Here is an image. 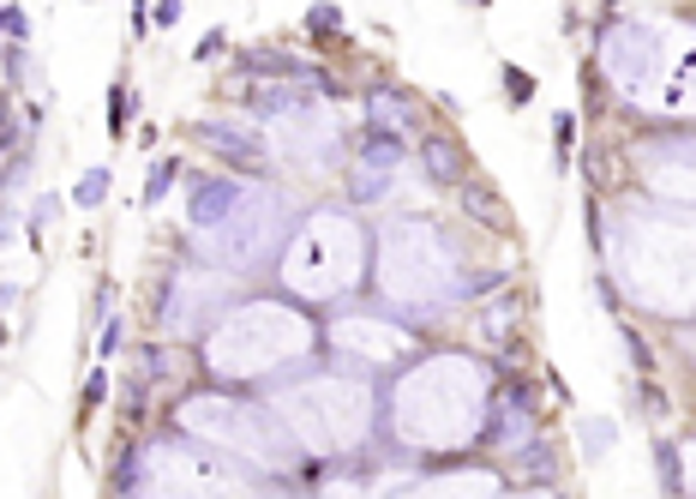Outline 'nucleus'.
<instances>
[{"label":"nucleus","mask_w":696,"mask_h":499,"mask_svg":"<svg viewBox=\"0 0 696 499\" xmlns=\"http://www.w3.org/2000/svg\"><path fill=\"white\" fill-rule=\"evenodd\" d=\"M54 211H61V199H54V193H42V199L31 204V234L49 229V223H54Z\"/></svg>","instance_id":"29"},{"label":"nucleus","mask_w":696,"mask_h":499,"mask_svg":"<svg viewBox=\"0 0 696 499\" xmlns=\"http://www.w3.org/2000/svg\"><path fill=\"white\" fill-rule=\"evenodd\" d=\"M7 144H12V109L0 114V151H7Z\"/></svg>","instance_id":"34"},{"label":"nucleus","mask_w":696,"mask_h":499,"mask_svg":"<svg viewBox=\"0 0 696 499\" xmlns=\"http://www.w3.org/2000/svg\"><path fill=\"white\" fill-rule=\"evenodd\" d=\"M102 199H109V169L97 163V169L79 174V187H72V204H79V211H97Z\"/></svg>","instance_id":"22"},{"label":"nucleus","mask_w":696,"mask_h":499,"mask_svg":"<svg viewBox=\"0 0 696 499\" xmlns=\"http://www.w3.org/2000/svg\"><path fill=\"white\" fill-rule=\"evenodd\" d=\"M174 428L229 451L234 463H246L264 481H301L306 451L294 446V433L271 403L234 398V391H192L186 403H174Z\"/></svg>","instance_id":"7"},{"label":"nucleus","mask_w":696,"mask_h":499,"mask_svg":"<svg viewBox=\"0 0 696 499\" xmlns=\"http://www.w3.org/2000/svg\"><path fill=\"white\" fill-rule=\"evenodd\" d=\"M246 193L241 174H199V181L186 187V229L192 234H211L222 217L234 211V199Z\"/></svg>","instance_id":"14"},{"label":"nucleus","mask_w":696,"mask_h":499,"mask_svg":"<svg viewBox=\"0 0 696 499\" xmlns=\"http://www.w3.org/2000/svg\"><path fill=\"white\" fill-rule=\"evenodd\" d=\"M241 67L253 72V79H306V61H294V54H276V49H246Z\"/></svg>","instance_id":"19"},{"label":"nucleus","mask_w":696,"mask_h":499,"mask_svg":"<svg viewBox=\"0 0 696 499\" xmlns=\"http://www.w3.org/2000/svg\"><path fill=\"white\" fill-rule=\"evenodd\" d=\"M366 114H373V133H396V139H408L414 102H408L403 91H373V97H366Z\"/></svg>","instance_id":"17"},{"label":"nucleus","mask_w":696,"mask_h":499,"mask_svg":"<svg viewBox=\"0 0 696 499\" xmlns=\"http://www.w3.org/2000/svg\"><path fill=\"white\" fill-rule=\"evenodd\" d=\"M127 114H132V91H127V84H114V91H109V133H127Z\"/></svg>","instance_id":"28"},{"label":"nucleus","mask_w":696,"mask_h":499,"mask_svg":"<svg viewBox=\"0 0 696 499\" xmlns=\"http://www.w3.org/2000/svg\"><path fill=\"white\" fill-rule=\"evenodd\" d=\"M102 403H109V367H97V373L84 379V403L79 409H84V416H97Z\"/></svg>","instance_id":"27"},{"label":"nucleus","mask_w":696,"mask_h":499,"mask_svg":"<svg viewBox=\"0 0 696 499\" xmlns=\"http://www.w3.org/2000/svg\"><path fill=\"white\" fill-rule=\"evenodd\" d=\"M493 367L463 349H438V356H414L408 367H396V386L384 391L379 421L391 433V446L414 451V458H451L468 451L486 428L493 409Z\"/></svg>","instance_id":"1"},{"label":"nucleus","mask_w":696,"mask_h":499,"mask_svg":"<svg viewBox=\"0 0 696 499\" xmlns=\"http://www.w3.org/2000/svg\"><path fill=\"white\" fill-rule=\"evenodd\" d=\"M192 139L211 157H222V163H234L241 174L271 169V157H276V144L253 127V114H204V121H192Z\"/></svg>","instance_id":"12"},{"label":"nucleus","mask_w":696,"mask_h":499,"mask_svg":"<svg viewBox=\"0 0 696 499\" xmlns=\"http://www.w3.org/2000/svg\"><path fill=\"white\" fill-rule=\"evenodd\" d=\"M516 319H523V307H516V296H505V301H486V307H481V337L498 349V356H511Z\"/></svg>","instance_id":"18"},{"label":"nucleus","mask_w":696,"mask_h":499,"mask_svg":"<svg viewBox=\"0 0 696 499\" xmlns=\"http://www.w3.org/2000/svg\"><path fill=\"white\" fill-rule=\"evenodd\" d=\"M373 283L391 313H403L408 326L433 313H451L475 296V271H468L463 247L444 234L433 217H391L379 229L373 253Z\"/></svg>","instance_id":"3"},{"label":"nucleus","mask_w":696,"mask_h":499,"mask_svg":"<svg viewBox=\"0 0 696 499\" xmlns=\"http://www.w3.org/2000/svg\"><path fill=\"white\" fill-rule=\"evenodd\" d=\"M0 187H7V174H0Z\"/></svg>","instance_id":"36"},{"label":"nucleus","mask_w":696,"mask_h":499,"mask_svg":"<svg viewBox=\"0 0 696 499\" xmlns=\"http://www.w3.org/2000/svg\"><path fill=\"white\" fill-rule=\"evenodd\" d=\"M421 169L433 174L438 187H463V181H468V157H463V144H451L444 133L421 139Z\"/></svg>","instance_id":"16"},{"label":"nucleus","mask_w":696,"mask_h":499,"mask_svg":"<svg viewBox=\"0 0 696 499\" xmlns=\"http://www.w3.org/2000/svg\"><path fill=\"white\" fill-rule=\"evenodd\" d=\"M366 229L349 204H319V211L294 217L283 253H276V283H283L289 301L301 307H331V301H349L354 289L366 283Z\"/></svg>","instance_id":"6"},{"label":"nucleus","mask_w":696,"mask_h":499,"mask_svg":"<svg viewBox=\"0 0 696 499\" xmlns=\"http://www.w3.org/2000/svg\"><path fill=\"white\" fill-rule=\"evenodd\" d=\"M234 301H241V277L229 266H216V259H181L169 271V283H162L157 331L169 343H199Z\"/></svg>","instance_id":"10"},{"label":"nucleus","mask_w":696,"mask_h":499,"mask_svg":"<svg viewBox=\"0 0 696 499\" xmlns=\"http://www.w3.org/2000/svg\"><path fill=\"white\" fill-rule=\"evenodd\" d=\"M181 19V0H157V24H174Z\"/></svg>","instance_id":"33"},{"label":"nucleus","mask_w":696,"mask_h":499,"mask_svg":"<svg viewBox=\"0 0 696 499\" xmlns=\"http://www.w3.org/2000/svg\"><path fill=\"white\" fill-rule=\"evenodd\" d=\"M0 37H7V42H24V37H31V19H24L19 0H7V7H0Z\"/></svg>","instance_id":"24"},{"label":"nucleus","mask_w":696,"mask_h":499,"mask_svg":"<svg viewBox=\"0 0 696 499\" xmlns=\"http://www.w3.org/2000/svg\"><path fill=\"white\" fill-rule=\"evenodd\" d=\"M0 313H7V307H0ZM0 343H7V326H0Z\"/></svg>","instance_id":"35"},{"label":"nucleus","mask_w":696,"mask_h":499,"mask_svg":"<svg viewBox=\"0 0 696 499\" xmlns=\"http://www.w3.org/2000/svg\"><path fill=\"white\" fill-rule=\"evenodd\" d=\"M505 91H511V102H528V91H535V84H528L523 67H505Z\"/></svg>","instance_id":"31"},{"label":"nucleus","mask_w":696,"mask_h":499,"mask_svg":"<svg viewBox=\"0 0 696 499\" xmlns=\"http://www.w3.org/2000/svg\"><path fill=\"white\" fill-rule=\"evenodd\" d=\"M319 326L301 301L246 296L199 337L204 373L216 386H283L319 361Z\"/></svg>","instance_id":"2"},{"label":"nucleus","mask_w":696,"mask_h":499,"mask_svg":"<svg viewBox=\"0 0 696 499\" xmlns=\"http://www.w3.org/2000/svg\"><path fill=\"white\" fill-rule=\"evenodd\" d=\"M678 451V481H673V493H696V439H685V446H673Z\"/></svg>","instance_id":"25"},{"label":"nucleus","mask_w":696,"mask_h":499,"mask_svg":"<svg viewBox=\"0 0 696 499\" xmlns=\"http://www.w3.org/2000/svg\"><path fill=\"white\" fill-rule=\"evenodd\" d=\"M222 49H229V37H222V31H211V37H204V42H199V61H216V54H222Z\"/></svg>","instance_id":"32"},{"label":"nucleus","mask_w":696,"mask_h":499,"mask_svg":"<svg viewBox=\"0 0 696 499\" xmlns=\"http://www.w3.org/2000/svg\"><path fill=\"white\" fill-rule=\"evenodd\" d=\"M181 181V163H174V157H157L151 163V174H144V193H139V204L144 211H157L162 199H169V187Z\"/></svg>","instance_id":"20"},{"label":"nucleus","mask_w":696,"mask_h":499,"mask_svg":"<svg viewBox=\"0 0 696 499\" xmlns=\"http://www.w3.org/2000/svg\"><path fill=\"white\" fill-rule=\"evenodd\" d=\"M463 204H468V217H481V223H498V229H505V199H498V193H486L475 174L463 181Z\"/></svg>","instance_id":"21"},{"label":"nucleus","mask_w":696,"mask_h":499,"mask_svg":"<svg viewBox=\"0 0 696 499\" xmlns=\"http://www.w3.org/2000/svg\"><path fill=\"white\" fill-rule=\"evenodd\" d=\"M324 337H331V349H336L343 361L354 356L361 367H391V373L421 356V326H408L403 313H373V307L331 319Z\"/></svg>","instance_id":"11"},{"label":"nucleus","mask_w":696,"mask_h":499,"mask_svg":"<svg viewBox=\"0 0 696 499\" xmlns=\"http://www.w3.org/2000/svg\"><path fill=\"white\" fill-rule=\"evenodd\" d=\"M306 31H319V37L343 31V12H336L331 0H313V7H306Z\"/></svg>","instance_id":"23"},{"label":"nucleus","mask_w":696,"mask_h":499,"mask_svg":"<svg viewBox=\"0 0 696 499\" xmlns=\"http://www.w3.org/2000/svg\"><path fill=\"white\" fill-rule=\"evenodd\" d=\"M276 121H283V144L301 157V163L331 169L336 157H343V127H336V114L319 109V102H301V109L276 114Z\"/></svg>","instance_id":"13"},{"label":"nucleus","mask_w":696,"mask_h":499,"mask_svg":"<svg viewBox=\"0 0 696 499\" xmlns=\"http://www.w3.org/2000/svg\"><path fill=\"white\" fill-rule=\"evenodd\" d=\"M271 409L306 451V463L366 458V439L379 433V398L361 373H313L306 367L271 391Z\"/></svg>","instance_id":"5"},{"label":"nucleus","mask_w":696,"mask_h":499,"mask_svg":"<svg viewBox=\"0 0 696 499\" xmlns=\"http://www.w3.org/2000/svg\"><path fill=\"white\" fill-rule=\"evenodd\" d=\"M121 313H109V326H102V337H97V356H114V349H121Z\"/></svg>","instance_id":"30"},{"label":"nucleus","mask_w":696,"mask_h":499,"mask_svg":"<svg viewBox=\"0 0 696 499\" xmlns=\"http://www.w3.org/2000/svg\"><path fill=\"white\" fill-rule=\"evenodd\" d=\"M498 488H505V476L498 469H438V476H414V493H426V499H463V493H475V499H493Z\"/></svg>","instance_id":"15"},{"label":"nucleus","mask_w":696,"mask_h":499,"mask_svg":"<svg viewBox=\"0 0 696 499\" xmlns=\"http://www.w3.org/2000/svg\"><path fill=\"white\" fill-rule=\"evenodd\" d=\"M294 199L271 181H246V193L234 199V211L204 234V259L229 266L234 277L241 271H271L276 253H283L289 229H294Z\"/></svg>","instance_id":"9"},{"label":"nucleus","mask_w":696,"mask_h":499,"mask_svg":"<svg viewBox=\"0 0 696 499\" xmlns=\"http://www.w3.org/2000/svg\"><path fill=\"white\" fill-rule=\"evenodd\" d=\"M601 72L643 114L696 121V24H655V19L606 24Z\"/></svg>","instance_id":"4"},{"label":"nucleus","mask_w":696,"mask_h":499,"mask_svg":"<svg viewBox=\"0 0 696 499\" xmlns=\"http://www.w3.org/2000/svg\"><path fill=\"white\" fill-rule=\"evenodd\" d=\"M618 439L613 421H583V446H588V458H606V446Z\"/></svg>","instance_id":"26"},{"label":"nucleus","mask_w":696,"mask_h":499,"mask_svg":"<svg viewBox=\"0 0 696 499\" xmlns=\"http://www.w3.org/2000/svg\"><path fill=\"white\" fill-rule=\"evenodd\" d=\"M127 493H157V499H199V493H259L264 476H253L246 463H234L229 451L204 446V439H192L174 428L169 439H151L144 451H132V463L121 469Z\"/></svg>","instance_id":"8"}]
</instances>
